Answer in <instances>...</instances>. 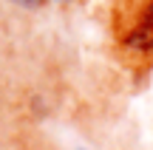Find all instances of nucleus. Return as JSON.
Here are the masks:
<instances>
[{"label": "nucleus", "mask_w": 153, "mask_h": 150, "mask_svg": "<svg viewBox=\"0 0 153 150\" xmlns=\"http://www.w3.org/2000/svg\"><path fill=\"white\" fill-rule=\"evenodd\" d=\"M131 45L142 51H153V3L145 9V14L139 17V23L131 31Z\"/></svg>", "instance_id": "obj_1"}]
</instances>
